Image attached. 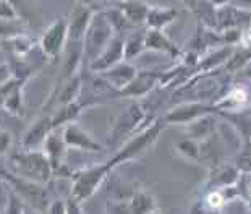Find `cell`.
<instances>
[{
    "label": "cell",
    "instance_id": "d6986e66",
    "mask_svg": "<svg viewBox=\"0 0 251 214\" xmlns=\"http://www.w3.org/2000/svg\"><path fill=\"white\" fill-rule=\"evenodd\" d=\"M217 132V117L214 112L198 117L191 124L186 125V135L196 141H204Z\"/></svg>",
    "mask_w": 251,
    "mask_h": 214
},
{
    "label": "cell",
    "instance_id": "2e32d148",
    "mask_svg": "<svg viewBox=\"0 0 251 214\" xmlns=\"http://www.w3.org/2000/svg\"><path fill=\"white\" fill-rule=\"evenodd\" d=\"M67 148L68 146L65 140H63L62 128H54V130L47 135L44 143H42V151L49 158L52 167H54V172L63 164V156H65Z\"/></svg>",
    "mask_w": 251,
    "mask_h": 214
},
{
    "label": "cell",
    "instance_id": "83f0119b",
    "mask_svg": "<svg viewBox=\"0 0 251 214\" xmlns=\"http://www.w3.org/2000/svg\"><path fill=\"white\" fill-rule=\"evenodd\" d=\"M177 153L181 154L185 159L191 160V162H200V154H201V143L193 140V138H183L175 144Z\"/></svg>",
    "mask_w": 251,
    "mask_h": 214
},
{
    "label": "cell",
    "instance_id": "277c9868",
    "mask_svg": "<svg viewBox=\"0 0 251 214\" xmlns=\"http://www.w3.org/2000/svg\"><path fill=\"white\" fill-rule=\"evenodd\" d=\"M114 164L112 160H105L102 164H96L93 167L83 169L79 172L73 174V184H72V191L70 195L73 198H76L79 201H86L88 198L93 196L100 184L105 180V177L109 175L110 170H114Z\"/></svg>",
    "mask_w": 251,
    "mask_h": 214
},
{
    "label": "cell",
    "instance_id": "74e56055",
    "mask_svg": "<svg viewBox=\"0 0 251 214\" xmlns=\"http://www.w3.org/2000/svg\"><path fill=\"white\" fill-rule=\"evenodd\" d=\"M10 172L8 169V162L3 159V156H0V179H5V175Z\"/></svg>",
    "mask_w": 251,
    "mask_h": 214
},
{
    "label": "cell",
    "instance_id": "cb8c5ba5",
    "mask_svg": "<svg viewBox=\"0 0 251 214\" xmlns=\"http://www.w3.org/2000/svg\"><path fill=\"white\" fill-rule=\"evenodd\" d=\"M248 103V91L245 88H233L227 93V96H224L222 99H219L214 104L216 110L221 109L222 110H235L237 112L240 107L245 106Z\"/></svg>",
    "mask_w": 251,
    "mask_h": 214
},
{
    "label": "cell",
    "instance_id": "9c48e42d",
    "mask_svg": "<svg viewBox=\"0 0 251 214\" xmlns=\"http://www.w3.org/2000/svg\"><path fill=\"white\" fill-rule=\"evenodd\" d=\"M122 60H125V39L120 34H115L99 57L89 63V70L93 73H102Z\"/></svg>",
    "mask_w": 251,
    "mask_h": 214
},
{
    "label": "cell",
    "instance_id": "f1b7e54d",
    "mask_svg": "<svg viewBox=\"0 0 251 214\" xmlns=\"http://www.w3.org/2000/svg\"><path fill=\"white\" fill-rule=\"evenodd\" d=\"M23 33H26V28L21 18H0V41L10 39V37H15Z\"/></svg>",
    "mask_w": 251,
    "mask_h": 214
},
{
    "label": "cell",
    "instance_id": "7c38bea8",
    "mask_svg": "<svg viewBox=\"0 0 251 214\" xmlns=\"http://www.w3.org/2000/svg\"><path fill=\"white\" fill-rule=\"evenodd\" d=\"M247 26H251V12L235 7L232 3L217 8V31L233 28L243 29Z\"/></svg>",
    "mask_w": 251,
    "mask_h": 214
},
{
    "label": "cell",
    "instance_id": "e0dca14e",
    "mask_svg": "<svg viewBox=\"0 0 251 214\" xmlns=\"http://www.w3.org/2000/svg\"><path fill=\"white\" fill-rule=\"evenodd\" d=\"M240 169L235 164H217L211 167V175L207 180L209 188H226V187L237 185L240 182Z\"/></svg>",
    "mask_w": 251,
    "mask_h": 214
},
{
    "label": "cell",
    "instance_id": "52a82bcc",
    "mask_svg": "<svg viewBox=\"0 0 251 214\" xmlns=\"http://www.w3.org/2000/svg\"><path fill=\"white\" fill-rule=\"evenodd\" d=\"M68 42V25L67 20L57 18L54 23H50L42 33L39 39V49L47 58H57L62 55Z\"/></svg>",
    "mask_w": 251,
    "mask_h": 214
},
{
    "label": "cell",
    "instance_id": "4316f807",
    "mask_svg": "<svg viewBox=\"0 0 251 214\" xmlns=\"http://www.w3.org/2000/svg\"><path fill=\"white\" fill-rule=\"evenodd\" d=\"M144 34L146 31H135L130 36L125 37V60L131 62L140 55L143 51H146V46H144Z\"/></svg>",
    "mask_w": 251,
    "mask_h": 214
},
{
    "label": "cell",
    "instance_id": "8992f818",
    "mask_svg": "<svg viewBox=\"0 0 251 214\" xmlns=\"http://www.w3.org/2000/svg\"><path fill=\"white\" fill-rule=\"evenodd\" d=\"M144 109L141 104L133 103L131 106H128V109L124 110L122 114L117 117V120L112 125L110 136H109V144L110 146H117V144H124L125 138H130L131 135H135V132L138 130L143 122H144Z\"/></svg>",
    "mask_w": 251,
    "mask_h": 214
},
{
    "label": "cell",
    "instance_id": "5bb4252c",
    "mask_svg": "<svg viewBox=\"0 0 251 214\" xmlns=\"http://www.w3.org/2000/svg\"><path fill=\"white\" fill-rule=\"evenodd\" d=\"M54 130V125H52V115H41L39 119H36L33 124L28 127V130L25 132L23 135V144L25 149H39L42 146V143L47 138V135Z\"/></svg>",
    "mask_w": 251,
    "mask_h": 214
},
{
    "label": "cell",
    "instance_id": "d590c367",
    "mask_svg": "<svg viewBox=\"0 0 251 214\" xmlns=\"http://www.w3.org/2000/svg\"><path fill=\"white\" fill-rule=\"evenodd\" d=\"M47 211H49V213H67V201H63V200L50 201Z\"/></svg>",
    "mask_w": 251,
    "mask_h": 214
},
{
    "label": "cell",
    "instance_id": "f35d334b",
    "mask_svg": "<svg viewBox=\"0 0 251 214\" xmlns=\"http://www.w3.org/2000/svg\"><path fill=\"white\" fill-rule=\"evenodd\" d=\"M181 3L185 5L186 8L188 10H191V12H193V10L196 8V5H198V2H200V0H180Z\"/></svg>",
    "mask_w": 251,
    "mask_h": 214
},
{
    "label": "cell",
    "instance_id": "f546056e",
    "mask_svg": "<svg viewBox=\"0 0 251 214\" xmlns=\"http://www.w3.org/2000/svg\"><path fill=\"white\" fill-rule=\"evenodd\" d=\"M242 174L251 175V138H245L242 143V148L235 156V162Z\"/></svg>",
    "mask_w": 251,
    "mask_h": 214
},
{
    "label": "cell",
    "instance_id": "ba28073f",
    "mask_svg": "<svg viewBox=\"0 0 251 214\" xmlns=\"http://www.w3.org/2000/svg\"><path fill=\"white\" fill-rule=\"evenodd\" d=\"M209 112H216V107L193 101V103H185L170 109L161 120L165 125H188L198 117L209 114Z\"/></svg>",
    "mask_w": 251,
    "mask_h": 214
},
{
    "label": "cell",
    "instance_id": "5b68a950",
    "mask_svg": "<svg viewBox=\"0 0 251 214\" xmlns=\"http://www.w3.org/2000/svg\"><path fill=\"white\" fill-rule=\"evenodd\" d=\"M5 180L10 182L12 188L23 198L31 210L36 211H47L49 203L52 201L47 193L46 184H39V182H33L23 177H18L12 172H8L5 175Z\"/></svg>",
    "mask_w": 251,
    "mask_h": 214
},
{
    "label": "cell",
    "instance_id": "4dcf8cb0",
    "mask_svg": "<svg viewBox=\"0 0 251 214\" xmlns=\"http://www.w3.org/2000/svg\"><path fill=\"white\" fill-rule=\"evenodd\" d=\"M204 203L211 208V210H221V208L227 205V198L221 188H212L209 193L206 195Z\"/></svg>",
    "mask_w": 251,
    "mask_h": 214
},
{
    "label": "cell",
    "instance_id": "6da1fadb",
    "mask_svg": "<svg viewBox=\"0 0 251 214\" xmlns=\"http://www.w3.org/2000/svg\"><path fill=\"white\" fill-rule=\"evenodd\" d=\"M7 162L12 174L33 182H39V184H49V180L54 175V167H52L49 158L39 149L23 148V151L13 153Z\"/></svg>",
    "mask_w": 251,
    "mask_h": 214
},
{
    "label": "cell",
    "instance_id": "30bf717a",
    "mask_svg": "<svg viewBox=\"0 0 251 214\" xmlns=\"http://www.w3.org/2000/svg\"><path fill=\"white\" fill-rule=\"evenodd\" d=\"M62 135L68 148L81 149V151L89 153H99L104 149L102 144L94 140V136H91L83 127H79L75 122H70L65 127H62Z\"/></svg>",
    "mask_w": 251,
    "mask_h": 214
},
{
    "label": "cell",
    "instance_id": "7a4b0ae2",
    "mask_svg": "<svg viewBox=\"0 0 251 214\" xmlns=\"http://www.w3.org/2000/svg\"><path fill=\"white\" fill-rule=\"evenodd\" d=\"M164 127H165V124L161 119L152 120V124L146 125L138 133L131 135L119 148V151L110 158L114 167H117V165H120L124 162H128V160H131V159H136L138 156H141V154L146 153L148 149L157 141V138L161 135V132L164 130Z\"/></svg>",
    "mask_w": 251,
    "mask_h": 214
},
{
    "label": "cell",
    "instance_id": "d6a6232c",
    "mask_svg": "<svg viewBox=\"0 0 251 214\" xmlns=\"http://www.w3.org/2000/svg\"><path fill=\"white\" fill-rule=\"evenodd\" d=\"M12 193V185L8 180L0 179V213H5V208L8 205V198Z\"/></svg>",
    "mask_w": 251,
    "mask_h": 214
},
{
    "label": "cell",
    "instance_id": "8fae6325",
    "mask_svg": "<svg viewBox=\"0 0 251 214\" xmlns=\"http://www.w3.org/2000/svg\"><path fill=\"white\" fill-rule=\"evenodd\" d=\"M93 15H94V10L91 8L88 3H84V2L78 3L76 7L72 10L70 17L67 18L68 39L70 41H83Z\"/></svg>",
    "mask_w": 251,
    "mask_h": 214
},
{
    "label": "cell",
    "instance_id": "ac0fdd59",
    "mask_svg": "<svg viewBox=\"0 0 251 214\" xmlns=\"http://www.w3.org/2000/svg\"><path fill=\"white\" fill-rule=\"evenodd\" d=\"M144 46L146 49L156 51L169 55L170 58H175L180 55V49L164 34V29H146L144 34Z\"/></svg>",
    "mask_w": 251,
    "mask_h": 214
},
{
    "label": "cell",
    "instance_id": "8d00e7d4",
    "mask_svg": "<svg viewBox=\"0 0 251 214\" xmlns=\"http://www.w3.org/2000/svg\"><path fill=\"white\" fill-rule=\"evenodd\" d=\"M232 5L242 10H247V12H251V0H232Z\"/></svg>",
    "mask_w": 251,
    "mask_h": 214
},
{
    "label": "cell",
    "instance_id": "4fadbf2b",
    "mask_svg": "<svg viewBox=\"0 0 251 214\" xmlns=\"http://www.w3.org/2000/svg\"><path fill=\"white\" fill-rule=\"evenodd\" d=\"M162 75L154 72H138L136 77L131 80L126 86L119 91L117 96H125V98H144L152 91L156 84L161 83Z\"/></svg>",
    "mask_w": 251,
    "mask_h": 214
},
{
    "label": "cell",
    "instance_id": "836d02e7",
    "mask_svg": "<svg viewBox=\"0 0 251 214\" xmlns=\"http://www.w3.org/2000/svg\"><path fill=\"white\" fill-rule=\"evenodd\" d=\"M12 144H13L12 133H10L8 130L0 128V156H5V154L12 149Z\"/></svg>",
    "mask_w": 251,
    "mask_h": 214
},
{
    "label": "cell",
    "instance_id": "7402d4cb",
    "mask_svg": "<svg viewBox=\"0 0 251 214\" xmlns=\"http://www.w3.org/2000/svg\"><path fill=\"white\" fill-rule=\"evenodd\" d=\"M83 107L84 104L81 103V99L58 106L54 114H52V125H54V128H62L67 124H70V122H75V119L81 114Z\"/></svg>",
    "mask_w": 251,
    "mask_h": 214
},
{
    "label": "cell",
    "instance_id": "ab89813d",
    "mask_svg": "<svg viewBox=\"0 0 251 214\" xmlns=\"http://www.w3.org/2000/svg\"><path fill=\"white\" fill-rule=\"evenodd\" d=\"M209 2L214 5V7L221 8V7H226L228 3H232V0H209Z\"/></svg>",
    "mask_w": 251,
    "mask_h": 214
},
{
    "label": "cell",
    "instance_id": "ffe728a7",
    "mask_svg": "<svg viewBox=\"0 0 251 214\" xmlns=\"http://www.w3.org/2000/svg\"><path fill=\"white\" fill-rule=\"evenodd\" d=\"M115 7L124 13V17L131 26L146 25L149 8H151L143 0H119V2H115Z\"/></svg>",
    "mask_w": 251,
    "mask_h": 214
},
{
    "label": "cell",
    "instance_id": "1f68e13d",
    "mask_svg": "<svg viewBox=\"0 0 251 214\" xmlns=\"http://www.w3.org/2000/svg\"><path fill=\"white\" fill-rule=\"evenodd\" d=\"M0 18H20L18 10L15 8V5L10 0H0Z\"/></svg>",
    "mask_w": 251,
    "mask_h": 214
},
{
    "label": "cell",
    "instance_id": "d4e9b609",
    "mask_svg": "<svg viewBox=\"0 0 251 214\" xmlns=\"http://www.w3.org/2000/svg\"><path fill=\"white\" fill-rule=\"evenodd\" d=\"M23 83H25L23 80H18L3 101L2 109L7 110L8 114H12V115L23 114Z\"/></svg>",
    "mask_w": 251,
    "mask_h": 214
},
{
    "label": "cell",
    "instance_id": "9a60e30c",
    "mask_svg": "<svg viewBox=\"0 0 251 214\" xmlns=\"http://www.w3.org/2000/svg\"><path fill=\"white\" fill-rule=\"evenodd\" d=\"M136 73H138V70L135 65H131L128 60H122L117 63V65L110 67L109 70L98 73V75H100V77H102L105 81L117 91V94H119V91L124 89L126 84L136 77Z\"/></svg>",
    "mask_w": 251,
    "mask_h": 214
},
{
    "label": "cell",
    "instance_id": "3957f363",
    "mask_svg": "<svg viewBox=\"0 0 251 214\" xmlns=\"http://www.w3.org/2000/svg\"><path fill=\"white\" fill-rule=\"evenodd\" d=\"M117 33L114 26L107 20V17L102 12H94L91 23L84 34L83 46H84V58L88 60V65L94 58L99 57V54L102 52L107 44L112 41Z\"/></svg>",
    "mask_w": 251,
    "mask_h": 214
},
{
    "label": "cell",
    "instance_id": "60d3db41",
    "mask_svg": "<svg viewBox=\"0 0 251 214\" xmlns=\"http://www.w3.org/2000/svg\"><path fill=\"white\" fill-rule=\"evenodd\" d=\"M248 191H250V196H251V184L248 185Z\"/></svg>",
    "mask_w": 251,
    "mask_h": 214
},
{
    "label": "cell",
    "instance_id": "e575fe53",
    "mask_svg": "<svg viewBox=\"0 0 251 214\" xmlns=\"http://www.w3.org/2000/svg\"><path fill=\"white\" fill-rule=\"evenodd\" d=\"M10 78H13L12 67H10L8 62H2V63H0V84L8 81Z\"/></svg>",
    "mask_w": 251,
    "mask_h": 214
},
{
    "label": "cell",
    "instance_id": "44dd1931",
    "mask_svg": "<svg viewBox=\"0 0 251 214\" xmlns=\"http://www.w3.org/2000/svg\"><path fill=\"white\" fill-rule=\"evenodd\" d=\"M178 18V12L170 7H151L149 8L146 26L149 29H164Z\"/></svg>",
    "mask_w": 251,
    "mask_h": 214
},
{
    "label": "cell",
    "instance_id": "603a6c76",
    "mask_svg": "<svg viewBox=\"0 0 251 214\" xmlns=\"http://www.w3.org/2000/svg\"><path fill=\"white\" fill-rule=\"evenodd\" d=\"M157 201L149 191L138 188L128 200V213H154L157 211Z\"/></svg>",
    "mask_w": 251,
    "mask_h": 214
},
{
    "label": "cell",
    "instance_id": "484cf974",
    "mask_svg": "<svg viewBox=\"0 0 251 214\" xmlns=\"http://www.w3.org/2000/svg\"><path fill=\"white\" fill-rule=\"evenodd\" d=\"M193 13L207 29L217 31V7H214L209 0H200L193 10Z\"/></svg>",
    "mask_w": 251,
    "mask_h": 214
}]
</instances>
